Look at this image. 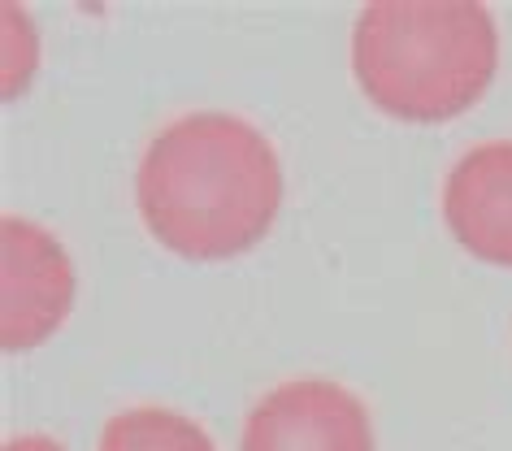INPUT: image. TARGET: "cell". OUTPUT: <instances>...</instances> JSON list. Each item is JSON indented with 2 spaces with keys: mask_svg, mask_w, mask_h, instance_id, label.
<instances>
[{
  "mask_svg": "<svg viewBox=\"0 0 512 451\" xmlns=\"http://www.w3.org/2000/svg\"><path fill=\"white\" fill-rule=\"evenodd\" d=\"M139 213L187 261H226L274 226L283 170L256 126L230 113H191L152 139L135 178Z\"/></svg>",
  "mask_w": 512,
  "mask_h": 451,
  "instance_id": "1",
  "label": "cell"
},
{
  "mask_svg": "<svg viewBox=\"0 0 512 451\" xmlns=\"http://www.w3.org/2000/svg\"><path fill=\"white\" fill-rule=\"evenodd\" d=\"M495 61V22L473 0H378L352 31L365 96L404 122H447L478 105Z\"/></svg>",
  "mask_w": 512,
  "mask_h": 451,
  "instance_id": "2",
  "label": "cell"
},
{
  "mask_svg": "<svg viewBox=\"0 0 512 451\" xmlns=\"http://www.w3.org/2000/svg\"><path fill=\"white\" fill-rule=\"evenodd\" d=\"M239 451H374V425L348 386L300 378L248 412Z\"/></svg>",
  "mask_w": 512,
  "mask_h": 451,
  "instance_id": "3",
  "label": "cell"
},
{
  "mask_svg": "<svg viewBox=\"0 0 512 451\" xmlns=\"http://www.w3.org/2000/svg\"><path fill=\"white\" fill-rule=\"evenodd\" d=\"M74 269L53 235L5 217L0 226V343L9 352L35 347L70 313Z\"/></svg>",
  "mask_w": 512,
  "mask_h": 451,
  "instance_id": "4",
  "label": "cell"
},
{
  "mask_svg": "<svg viewBox=\"0 0 512 451\" xmlns=\"http://www.w3.org/2000/svg\"><path fill=\"white\" fill-rule=\"evenodd\" d=\"M452 235L491 265H512V144L495 139L465 152L443 183Z\"/></svg>",
  "mask_w": 512,
  "mask_h": 451,
  "instance_id": "5",
  "label": "cell"
},
{
  "mask_svg": "<svg viewBox=\"0 0 512 451\" xmlns=\"http://www.w3.org/2000/svg\"><path fill=\"white\" fill-rule=\"evenodd\" d=\"M100 451H213V443L183 412L131 408V412H118V417L105 425Z\"/></svg>",
  "mask_w": 512,
  "mask_h": 451,
  "instance_id": "6",
  "label": "cell"
},
{
  "mask_svg": "<svg viewBox=\"0 0 512 451\" xmlns=\"http://www.w3.org/2000/svg\"><path fill=\"white\" fill-rule=\"evenodd\" d=\"M5 451H66V447L53 443V438H44V434H22V438H9Z\"/></svg>",
  "mask_w": 512,
  "mask_h": 451,
  "instance_id": "7",
  "label": "cell"
}]
</instances>
